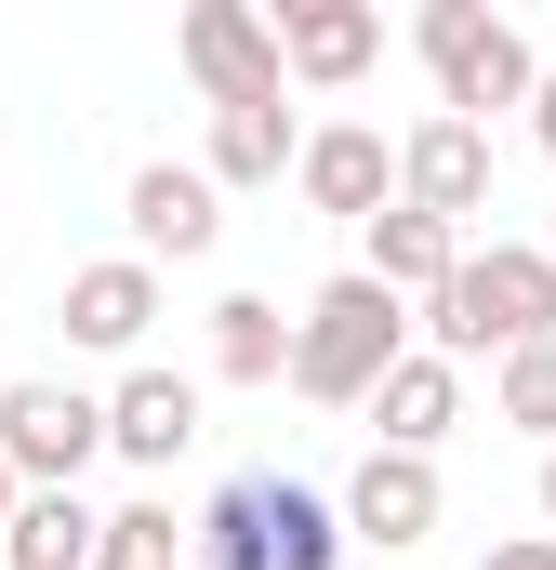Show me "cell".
<instances>
[{"label": "cell", "instance_id": "cell-1", "mask_svg": "<svg viewBox=\"0 0 556 570\" xmlns=\"http://www.w3.org/2000/svg\"><path fill=\"white\" fill-rule=\"evenodd\" d=\"M398 358H411V345H398V292L371 279V266H345V279L305 292V332H291V399H318V412H371Z\"/></svg>", "mask_w": 556, "mask_h": 570}, {"label": "cell", "instance_id": "cell-2", "mask_svg": "<svg viewBox=\"0 0 556 570\" xmlns=\"http://www.w3.org/2000/svg\"><path fill=\"white\" fill-rule=\"evenodd\" d=\"M345 518L305 478H226L199 504V570H345Z\"/></svg>", "mask_w": 556, "mask_h": 570}, {"label": "cell", "instance_id": "cell-3", "mask_svg": "<svg viewBox=\"0 0 556 570\" xmlns=\"http://www.w3.org/2000/svg\"><path fill=\"white\" fill-rule=\"evenodd\" d=\"M424 332H437V358H517V345H556V253H517V239L464 253V279L424 305Z\"/></svg>", "mask_w": 556, "mask_h": 570}, {"label": "cell", "instance_id": "cell-4", "mask_svg": "<svg viewBox=\"0 0 556 570\" xmlns=\"http://www.w3.org/2000/svg\"><path fill=\"white\" fill-rule=\"evenodd\" d=\"M411 40H424V67H437V107L477 120V134H490V107H530V94H544V53H530L504 13H477V0H424Z\"/></svg>", "mask_w": 556, "mask_h": 570}, {"label": "cell", "instance_id": "cell-5", "mask_svg": "<svg viewBox=\"0 0 556 570\" xmlns=\"http://www.w3.org/2000/svg\"><path fill=\"white\" fill-rule=\"evenodd\" d=\"M107 451V399L93 385H13L0 399V464L27 491H80V464Z\"/></svg>", "mask_w": 556, "mask_h": 570}, {"label": "cell", "instance_id": "cell-6", "mask_svg": "<svg viewBox=\"0 0 556 570\" xmlns=\"http://www.w3.org/2000/svg\"><path fill=\"white\" fill-rule=\"evenodd\" d=\"M398 199L437 213V226H477V213H490V134L450 120V107L411 120V134H398Z\"/></svg>", "mask_w": 556, "mask_h": 570}, {"label": "cell", "instance_id": "cell-7", "mask_svg": "<svg viewBox=\"0 0 556 570\" xmlns=\"http://www.w3.org/2000/svg\"><path fill=\"white\" fill-rule=\"evenodd\" d=\"M186 67H199V94H212V107H266L278 80H291V53H278V13L199 0V13H186Z\"/></svg>", "mask_w": 556, "mask_h": 570}, {"label": "cell", "instance_id": "cell-8", "mask_svg": "<svg viewBox=\"0 0 556 570\" xmlns=\"http://www.w3.org/2000/svg\"><path fill=\"white\" fill-rule=\"evenodd\" d=\"M212 239H226V186H212V159H146V173H133V253H146V266H159V253L199 266Z\"/></svg>", "mask_w": 556, "mask_h": 570}, {"label": "cell", "instance_id": "cell-9", "mask_svg": "<svg viewBox=\"0 0 556 570\" xmlns=\"http://www.w3.org/2000/svg\"><path fill=\"white\" fill-rule=\"evenodd\" d=\"M305 213H345V226H371V213H398V146L371 134V120H331V134H305Z\"/></svg>", "mask_w": 556, "mask_h": 570}, {"label": "cell", "instance_id": "cell-10", "mask_svg": "<svg viewBox=\"0 0 556 570\" xmlns=\"http://www.w3.org/2000/svg\"><path fill=\"white\" fill-rule=\"evenodd\" d=\"M345 531L385 544V558H411L424 531H437V451H385L371 438V464L345 478Z\"/></svg>", "mask_w": 556, "mask_h": 570}, {"label": "cell", "instance_id": "cell-11", "mask_svg": "<svg viewBox=\"0 0 556 570\" xmlns=\"http://www.w3.org/2000/svg\"><path fill=\"white\" fill-rule=\"evenodd\" d=\"M107 451L146 464V478H172V464L199 451V385H186V372H120V399H107Z\"/></svg>", "mask_w": 556, "mask_h": 570}, {"label": "cell", "instance_id": "cell-12", "mask_svg": "<svg viewBox=\"0 0 556 570\" xmlns=\"http://www.w3.org/2000/svg\"><path fill=\"white\" fill-rule=\"evenodd\" d=\"M278 53H291V80L345 94V80L385 53V13H371V0H278Z\"/></svg>", "mask_w": 556, "mask_h": 570}, {"label": "cell", "instance_id": "cell-13", "mask_svg": "<svg viewBox=\"0 0 556 570\" xmlns=\"http://www.w3.org/2000/svg\"><path fill=\"white\" fill-rule=\"evenodd\" d=\"M146 318H159V266L146 253H107V266L67 279V345H93V358H133Z\"/></svg>", "mask_w": 556, "mask_h": 570}, {"label": "cell", "instance_id": "cell-14", "mask_svg": "<svg viewBox=\"0 0 556 570\" xmlns=\"http://www.w3.org/2000/svg\"><path fill=\"white\" fill-rule=\"evenodd\" d=\"M371 279L398 292V305H437V292L464 279V226H437V213H371Z\"/></svg>", "mask_w": 556, "mask_h": 570}, {"label": "cell", "instance_id": "cell-15", "mask_svg": "<svg viewBox=\"0 0 556 570\" xmlns=\"http://www.w3.org/2000/svg\"><path fill=\"white\" fill-rule=\"evenodd\" d=\"M371 425H385V451H437V438L464 425V358H437V345H411V358L385 372Z\"/></svg>", "mask_w": 556, "mask_h": 570}, {"label": "cell", "instance_id": "cell-16", "mask_svg": "<svg viewBox=\"0 0 556 570\" xmlns=\"http://www.w3.org/2000/svg\"><path fill=\"white\" fill-rule=\"evenodd\" d=\"M278 173H305V134H291V107H212V186H278Z\"/></svg>", "mask_w": 556, "mask_h": 570}, {"label": "cell", "instance_id": "cell-17", "mask_svg": "<svg viewBox=\"0 0 556 570\" xmlns=\"http://www.w3.org/2000/svg\"><path fill=\"white\" fill-rule=\"evenodd\" d=\"M93 544H107V518H93L80 491H27V504H13L0 570H93Z\"/></svg>", "mask_w": 556, "mask_h": 570}, {"label": "cell", "instance_id": "cell-18", "mask_svg": "<svg viewBox=\"0 0 556 570\" xmlns=\"http://www.w3.org/2000/svg\"><path fill=\"white\" fill-rule=\"evenodd\" d=\"M291 332H305V318H278L266 292H226V305H212V372H226V385H278V372H291Z\"/></svg>", "mask_w": 556, "mask_h": 570}, {"label": "cell", "instance_id": "cell-19", "mask_svg": "<svg viewBox=\"0 0 556 570\" xmlns=\"http://www.w3.org/2000/svg\"><path fill=\"white\" fill-rule=\"evenodd\" d=\"M93 570H172V504H159V491L120 504V518H107V544H93Z\"/></svg>", "mask_w": 556, "mask_h": 570}, {"label": "cell", "instance_id": "cell-20", "mask_svg": "<svg viewBox=\"0 0 556 570\" xmlns=\"http://www.w3.org/2000/svg\"><path fill=\"white\" fill-rule=\"evenodd\" d=\"M504 425H530L556 451V345H517V358H504Z\"/></svg>", "mask_w": 556, "mask_h": 570}, {"label": "cell", "instance_id": "cell-21", "mask_svg": "<svg viewBox=\"0 0 556 570\" xmlns=\"http://www.w3.org/2000/svg\"><path fill=\"white\" fill-rule=\"evenodd\" d=\"M477 570H556V531H517V544H490Z\"/></svg>", "mask_w": 556, "mask_h": 570}, {"label": "cell", "instance_id": "cell-22", "mask_svg": "<svg viewBox=\"0 0 556 570\" xmlns=\"http://www.w3.org/2000/svg\"><path fill=\"white\" fill-rule=\"evenodd\" d=\"M530 134H544V159H556V67H544V94H530Z\"/></svg>", "mask_w": 556, "mask_h": 570}, {"label": "cell", "instance_id": "cell-23", "mask_svg": "<svg viewBox=\"0 0 556 570\" xmlns=\"http://www.w3.org/2000/svg\"><path fill=\"white\" fill-rule=\"evenodd\" d=\"M13 504H27V478H13V464H0V544H13Z\"/></svg>", "mask_w": 556, "mask_h": 570}, {"label": "cell", "instance_id": "cell-24", "mask_svg": "<svg viewBox=\"0 0 556 570\" xmlns=\"http://www.w3.org/2000/svg\"><path fill=\"white\" fill-rule=\"evenodd\" d=\"M544 518H556V451H544Z\"/></svg>", "mask_w": 556, "mask_h": 570}, {"label": "cell", "instance_id": "cell-25", "mask_svg": "<svg viewBox=\"0 0 556 570\" xmlns=\"http://www.w3.org/2000/svg\"><path fill=\"white\" fill-rule=\"evenodd\" d=\"M13 385H27V372H13V358H0V399H13Z\"/></svg>", "mask_w": 556, "mask_h": 570}, {"label": "cell", "instance_id": "cell-26", "mask_svg": "<svg viewBox=\"0 0 556 570\" xmlns=\"http://www.w3.org/2000/svg\"><path fill=\"white\" fill-rule=\"evenodd\" d=\"M544 253H556V226H544Z\"/></svg>", "mask_w": 556, "mask_h": 570}]
</instances>
